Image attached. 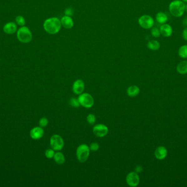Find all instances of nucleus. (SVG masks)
<instances>
[{
    "instance_id": "6",
    "label": "nucleus",
    "mask_w": 187,
    "mask_h": 187,
    "mask_svg": "<svg viewBox=\"0 0 187 187\" xmlns=\"http://www.w3.org/2000/svg\"><path fill=\"white\" fill-rule=\"evenodd\" d=\"M50 144L53 149L55 151H60L63 148L64 141L60 136L54 135L50 138Z\"/></svg>"
},
{
    "instance_id": "21",
    "label": "nucleus",
    "mask_w": 187,
    "mask_h": 187,
    "mask_svg": "<svg viewBox=\"0 0 187 187\" xmlns=\"http://www.w3.org/2000/svg\"><path fill=\"white\" fill-rule=\"evenodd\" d=\"M179 56L183 59L187 58V45L181 46L178 51Z\"/></svg>"
},
{
    "instance_id": "5",
    "label": "nucleus",
    "mask_w": 187,
    "mask_h": 187,
    "mask_svg": "<svg viewBox=\"0 0 187 187\" xmlns=\"http://www.w3.org/2000/svg\"><path fill=\"white\" fill-rule=\"evenodd\" d=\"M78 99L80 105L85 108H90L94 104L93 97L89 94L82 93L79 94Z\"/></svg>"
},
{
    "instance_id": "12",
    "label": "nucleus",
    "mask_w": 187,
    "mask_h": 187,
    "mask_svg": "<svg viewBox=\"0 0 187 187\" xmlns=\"http://www.w3.org/2000/svg\"><path fill=\"white\" fill-rule=\"evenodd\" d=\"M3 29L7 34H13L17 31V24L14 22H8L4 25Z\"/></svg>"
},
{
    "instance_id": "33",
    "label": "nucleus",
    "mask_w": 187,
    "mask_h": 187,
    "mask_svg": "<svg viewBox=\"0 0 187 187\" xmlns=\"http://www.w3.org/2000/svg\"><path fill=\"white\" fill-rule=\"evenodd\" d=\"M185 11L187 13V4H185Z\"/></svg>"
},
{
    "instance_id": "24",
    "label": "nucleus",
    "mask_w": 187,
    "mask_h": 187,
    "mask_svg": "<svg viewBox=\"0 0 187 187\" xmlns=\"http://www.w3.org/2000/svg\"><path fill=\"white\" fill-rule=\"evenodd\" d=\"M69 102H70V105L72 106V107H74V108H78L81 105L78 98H71Z\"/></svg>"
},
{
    "instance_id": "29",
    "label": "nucleus",
    "mask_w": 187,
    "mask_h": 187,
    "mask_svg": "<svg viewBox=\"0 0 187 187\" xmlns=\"http://www.w3.org/2000/svg\"><path fill=\"white\" fill-rule=\"evenodd\" d=\"M65 14L67 16H69V17L71 16L73 14V9L72 8H68L66 9L65 11Z\"/></svg>"
},
{
    "instance_id": "7",
    "label": "nucleus",
    "mask_w": 187,
    "mask_h": 187,
    "mask_svg": "<svg viewBox=\"0 0 187 187\" xmlns=\"http://www.w3.org/2000/svg\"><path fill=\"white\" fill-rule=\"evenodd\" d=\"M139 23L142 28L149 29L152 28L154 25V20L151 16L144 15L139 19Z\"/></svg>"
},
{
    "instance_id": "8",
    "label": "nucleus",
    "mask_w": 187,
    "mask_h": 187,
    "mask_svg": "<svg viewBox=\"0 0 187 187\" xmlns=\"http://www.w3.org/2000/svg\"><path fill=\"white\" fill-rule=\"evenodd\" d=\"M126 183L130 187H136L139 183V177L136 172L129 173L126 177Z\"/></svg>"
},
{
    "instance_id": "11",
    "label": "nucleus",
    "mask_w": 187,
    "mask_h": 187,
    "mask_svg": "<svg viewBox=\"0 0 187 187\" xmlns=\"http://www.w3.org/2000/svg\"><path fill=\"white\" fill-rule=\"evenodd\" d=\"M160 31L161 35L165 37H170L172 35L173 29L172 26L170 24H162L160 27Z\"/></svg>"
},
{
    "instance_id": "1",
    "label": "nucleus",
    "mask_w": 187,
    "mask_h": 187,
    "mask_svg": "<svg viewBox=\"0 0 187 187\" xmlns=\"http://www.w3.org/2000/svg\"><path fill=\"white\" fill-rule=\"evenodd\" d=\"M61 21L57 17L48 18L44 23L43 27L47 33L50 34H56L61 29Z\"/></svg>"
},
{
    "instance_id": "16",
    "label": "nucleus",
    "mask_w": 187,
    "mask_h": 187,
    "mask_svg": "<svg viewBox=\"0 0 187 187\" xmlns=\"http://www.w3.org/2000/svg\"><path fill=\"white\" fill-rule=\"evenodd\" d=\"M139 92H140V89L139 87L136 85H133L128 87L126 92H127V94L129 97H134L137 96L139 94Z\"/></svg>"
},
{
    "instance_id": "15",
    "label": "nucleus",
    "mask_w": 187,
    "mask_h": 187,
    "mask_svg": "<svg viewBox=\"0 0 187 187\" xmlns=\"http://www.w3.org/2000/svg\"><path fill=\"white\" fill-rule=\"evenodd\" d=\"M61 25H63L65 28L69 29L73 26V21L69 16L65 15L61 18Z\"/></svg>"
},
{
    "instance_id": "26",
    "label": "nucleus",
    "mask_w": 187,
    "mask_h": 187,
    "mask_svg": "<svg viewBox=\"0 0 187 187\" xmlns=\"http://www.w3.org/2000/svg\"><path fill=\"white\" fill-rule=\"evenodd\" d=\"M54 150L53 149H48L45 152V155L46 158L48 159H52L54 156Z\"/></svg>"
},
{
    "instance_id": "13",
    "label": "nucleus",
    "mask_w": 187,
    "mask_h": 187,
    "mask_svg": "<svg viewBox=\"0 0 187 187\" xmlns=\"http://www.w3.org/2000/svg\"><path fill=\"white\" fill-rule=\"evenodd\" d=\"M43 129L41 127H36L33 128L30 132V136L33 139H39L43 136Z\"/></svg>"
},
{
    "instance_id": "27",
    "label": "nucleus",
    "mask_w": 187,
    "mask_h": 187,
    "mask_svg": "<svg viewBox=\"0 0 187 187\" xmlns=\"http://www.w3.org/2000/svg\"><path fill=\"white\" fill-rule=\"evenodd\" d=\"M39 124L40 127H46L48 124V119L46 118H41L39 120Z\"/></svg>"
},
{
    "instance_id": "31",
    "label": "nucleus",
    "mask_w": 187,
    "mask_h": 187,
    "mask_svg": "<svg viewBox=\"0 0 187 187\" xmlns=\"http://www.w3.org/2000/svg\"><path fill=\"white\" fill-rule=\"evenodd\" d=\"M142 170H143V168H142V167L141 166H137L136 167V168H135V172L137 173V174L141 173L142 171Z\"/></svg>"
},
{
    "instance_id": "25",
    "label": "nucleus",
    "mask_w": 187,
    "mask_h": 187,
    "mask_svg": "<svg viewBox=\"0 0 187 187\" xmlns=\"http://www.w3.org/2000/svg\"><path fill=\"white\" fill-rule=\"evenodd\" d=\"M87 122L88 124L90 125H94L96 122L95 116L93 114H90L87 116Z\"/></svg>"
},
{
    "instance_id": "34",
    "label": "nucleus",
    "mask_w": 187,
    "mask_h": 187,
    "mask_svg": "<svg viewBox=\"0 0 187 187\" xmlns=\"http://www.w3.org/2000/svg\"><path fill=\"white\" fill-rule=\"evenodd\" d=\"M182 1H183V2H187V0H181Z\"/></svg>"
},
{
    "instance_id": "32",
    "label": "nucleus",
    "mask_w": 187,
    "mask_h": 187,
    "mask_svg": "<svg viewBox=\"0 0 187 187\" xmlns=\"http://www.w3.org/2000/svg\"><path fill=\"white\" fill-rule=\"evenodd\" d=\"M182 24H183V26L187 27V17H185L183 19V22H182Z\"/></svg>"
},
{
    "instance_id": "22",
    "label": "nucleus",
    "mask_w": 187,
    "mask_h": 187,
    "mask_svg": "<svg viewBox=\"0 0 187 187\" xmlns=\"http://www.w3.org/2000/svg\"><path fill=\"white\" fill-rule=\"evenodd\" d=\"M15 23L20 26H25L26 24V20L24 17H23L22 15H18L17 17L15 18Z\"/></svg>"
},
{
    "instance_id": "17",
    "label": "nucleus",
    "mask_w": 187,
    "mask_h": 187,
    "mask_svg": "<svg viewBox=\"0 0 187 187\" xmlns=\"http://www.w3.org/2000/svg\"><path fill=\"white\" fill-rule=\"evenodd\" d=\"M155 19L158 23H159V24L162 25V24H165L167 23L168 20V15L166 14V13L163 12H160L156 14Z\"/></svg>"
},
{
    "instance_id": "9",
    "label": "nucleus",
    "mask_w": 187,
    "mask_h": 187,
    "mask_svg": "<svg viewBox=\"0 0 187 187\" xmlns=\"http://www.w3.org/2000/svg\"><path fill=\"white\" fill-rule=\"evenodd\" d=\"M109 132V128L105 125H96L93 127V133L96 136L98 137H104L106 136Z\"/></svg>"
},
{
    "instance_id": "19",
    "label": "nucleus",
    "mask_w": 187,
    "mask_h": 187,
    "mask_svg": "<svg viewBox=\"0 0 187 187\" xmlns=\"http://www.w3.org/2000/svg\"><path fill=\"white\" fill-rule=\"evenodd\" d=\"M147 46L150 50L158 51L160 48L161 45L157 40H150L147 43Z\"/></svg>"
},
{
    "instance_id": "4",
    "label": "nucleus",
    "mask_w": 187,
    "mask_h": 187,
    "mask_svg": "<svg viewBox=\"0 0 187 187\" xmlns=\"http://www.w3.org/2000/svg\"><path fill=\"white\" fill-rule=\"evenodd\" d=\"M89 147L87 144H82L77 149L76 157L79 162L84 163L87 160L90 155Z\"/></svg>"
},
{
    "instance_id": "30",
    "label": "nucleus",
    "mask_w": 187,
    "mask_h": 187,
    "mask_svg": "<svg viewBox=\"0 0 187 187\" xmlns=\"http://www.w3.org/2000/svg\"><path fill=\"white\" fill-rule=\"evenodd\" d=\"M182 37L185 41H187V27H185V28L183 29L182 31Z\"/></svg>"
},
{
    "instance_id": "14",
    "label": "nucleus",
    "mask_w": 187,
    "mask_h": 187,
    "mask_svg": "<svg viewBox=\"0 0 187 187\" xmlns=\"http://www.w3.org/2000/svg\"><path fill=\"white\" fill-rule=\"evenodd\" d=\"M168 154L167 149L164 147L160 146L155 151V157L157 159L163 160L165 159Z\"/></svg>"
},
{
    "instance_id": "3",
    "label": "nucleus",
    "mask_w": 187,
    "mask_h": 187,
    "mask_svg": "<svg viewBox=\"0 0 187 187\" xmlns=\"http://www.w3.org/2000/svg\"><path fill=\"white\" fill-rule=\"evenodd\" d=\"M18 39L22 43L27 44L31 41L33 34L27 26H21L17 31Z\"/></svg>"
},
{
    "instance_id": "18",
    "label": "nucleus",
    "mask_w": 187,
    "mask_h": 187,
    "mask_svg": "<svg viewBox=\"0 0 187 187\" xmlns=\"http://www.w3.org/2000/svg\"><path fill=\"white\" fill-rule=\"evenodd\" d=\"M177 71L182 75L187 74V61H183L179 63L177 67Z\"/></svg>"
},
{
    "instance_id": "28",
    "label": "nucleus",
    "mask_w": 187,
    "mask_h": 187,
    "mask_svg": "<svg viewBox=\"0 0 187 187\" xmlns=\"http://www.w3.org/2000/svg\"><path fill=\"white\" fill-rule=\"evenodd\" d=\"M89 148L90 150L93 152H96L99 149V144L96 142H93L90 145Z\"/></svg>"
},
{
    "instance_id": "10",
    "label": "nucleus",
    "mask_w": 187,
    "mask_h": 187,
    "mask_svg": "<svg viewBox=\"0 0 187 187\" xmlns=\"http://www.w3.org/2000/svg\"><path fill=\"white\" fill-rule=\"evenodd\" d=\"M85 89V84L83 80L78 79L74 81L72 86V90L74 94L79 95L83 93Z\"/></svg>"
},
{
    "instance_id": "2",
    "label": "nucleus",
    "mask_w": 187,
    "mask_h": 187,
    "mask_svg": "<svg viewBox=\"0 0 187 187\" xmlns=\"http://www.w3.org/2000/svg\"><path fill=\"white\" fill-rule=\"evenodd\" d=\"M185 4L181 0H174L170 3L169 9L174 17H181L185 12Z\"/></svg>"
},
{
    "instance_id": "20",
    "label": "nucleus",
    "mask_w": 187,
    "mask_h": 187,
    "mask_svg": "<svg viewBox=\"0 0 187 187\" xmlns=\"http://www.w3.org/2000/svg\"><path fill=\"white\" fill-rule=\"evenodd\" d=\"M53 158L54 159L55 161L59 165H63L65 162V158L64 155L62 152H59L55 153Z\"/></svg>"
},
{
    "instance_id": "23",
    "label": "nucleus",
    "mask_w": 187,
    "mask_h": 187,
    "mask_svg": "<svg viewBox=\"0 0 187 187\" xmlns=\"http://www.w3.org/2000/svg\"><path fill=\"white\" fill-rule=\"evenodd\" d=\"M151 34L152 35L153 37H155V38H158L160 36L161 33H160L159 29L155 27V28H152Z\"/></svg>"
}]
</instances>
